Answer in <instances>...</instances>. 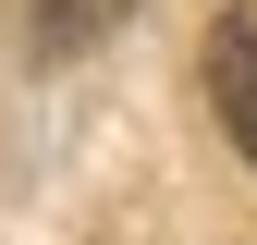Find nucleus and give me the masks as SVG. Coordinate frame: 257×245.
<instances>
[{"instance_id":"1","label":"nucleus","mask_w":257,"mask_h":245,"mask_svg":"<svg viewBox=\"0 0 257 245\" xmlns=\"http://www.w3.org/2000/svg\"><path fill=\"white\" fill-rule=\"evenodd\" d=\"M208 110H220V135L245 147V172H257V13L208 25Z\"/></svg>"},{"instance_id":"2","label":"nucleus","mask_w":257,"mask_h":245,"mask_svg":"<svg viewBox=\"0 0 257 245\" xmlns=\"http://www.w3.org/2000/svg\"><path fill=\"white\" fill-rule=\"evenodd\" d=\"M122 13H135V0H25V37H37L49 61H74V49H98Z\"/></svg>"}]
</instances>
